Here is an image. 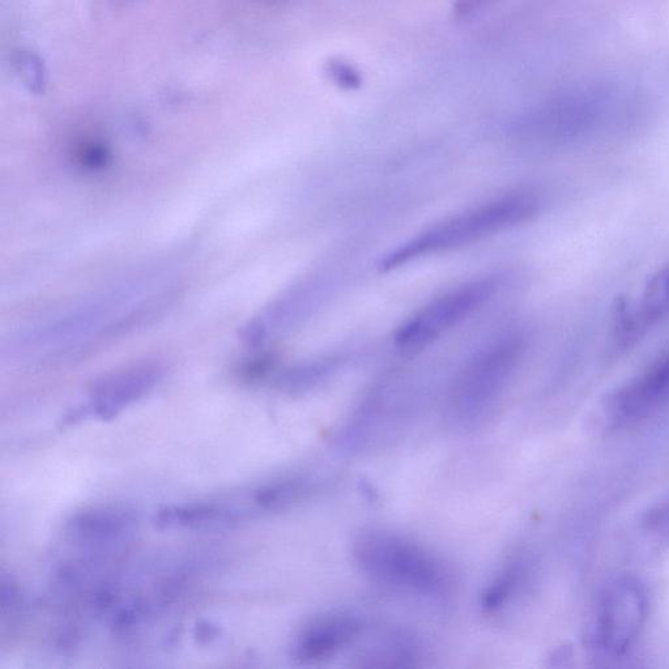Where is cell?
<instances>
[{
	"label": "cell",
	"instance_id": "cell-12",
	"mask_svg": "<svg viewBox=\"0 0 669 669\" xmlns=\"http://www.w3.org/2000/svg\"><path fill=\"white\" fill-rule=\"evenodd\" d=\"M136 515L119 507H101L76 514L68 523V534L80 543L112 544L131 535Z\"/></svg>",
	"mask_w": 669,
	"mask_h": 669
},
{
	"label": "cell",
	"instance_id": "cell-15",
	"mask_svg": "<svg viewBox=\"0 0 669 669\" xmlns=\"http://www.w3.org/2000/svg\"><path fill=\"white\" fill-rule=\"evenodd\" d=\"M14 65L21 82L29 91L41 95L48 87V70H46L44 59L40 55L29 50L17 51L14 57Z\"/></svg>",
	"mask_w": 669,
	"mask_h": 669
},
{
	"label": "cell",
	"instance_id": "cell-3",
	"mask_svg": "<svg viewBox=\"0 0 669 669\" xmlns=\"http://www.w3.org/2000/svg\"><path fill=\"white\" fill-rule=\"evenodd\" d=\"M524 348L526 339L521 332H511L493 340L467 361L447 400V413L455 425H475L487 416L504 394Z\"/></svg>",
	"mask_w": 669,
	"mask_h": 669
},
{
	"label": "cell",
	"instance_id": "cell-19",
	"mask_svg": "<svg viewBox=\"0 0 669 669\" xmlns=\"http://www.w3.org/2000/svg\"><path fill=\"white\" fill-rule=\"evenodd\" d=\"M327 66L328 74H330L332 80H334L336 84H339L340 87L348 89L360 87L361 78L359 72L352 66H349L348 63L331 61L328 62Z\"/></svg>",
	"mask_w": 669,
	"mask_h": 669
},
{
	"label": "cell",
	"instance_id": "cell-2",
	"mask_svg": "<svg viewBox=\"0 0 669 669\" xmlns=\"http://www.w3.org/2000/svg\"><path fill=\"white\" fill-rule=\"evenodd\" d=\"M543 204L541 196L532 191H518L489 200L416 234L386 254L379 262V270L394 271L417 259L475 244L534 219L543 210Z\"/></svg>",
	"mask_w": 669,
	"mask_h": 669
},
{
	"label": "cell",
	"instance_id": "cell-18",
	"mask_svg": "<svg viewBox=\"0 0 669 669\" xmlns=\"http://www.w3.org/2000/svg\"><path fill=\"white\" fill-rule=\"evenodd\" d=\"M522 574L521 564L510 565L484 592L483 608L485 611H497L504 607L510 596L517 592Z\"/></svg>",
	"mask_w": 669,
	"mask_h": 669
},
{
	"label": "cell",
	"instance_id": "cell-9",
	"mask_svg": "<svg viewBox=\"0 0 669 669\" xmlns=\"http://www.w3.org/2000/svg\"><path fill=\"white\" fill-rule=\"evenodd\" d=\"M603 106V98L598 95L581 93L565 98L532 117L526 131L540 143H574L598 129Z\"/></svg>",
	"mask_w": 669,
	"mask_h": 669
},
{
	"label": "cell",
	"instance_id": "cell-5",
	"mask_svg": "<svg viewBox=\"0 0 669 669\" xmlns=\"http://www.w3.org/2000/svg\"><path fill=\"white\" fill-rule=\"evenodd\" d=\"M497 288V279L484 278L434 298L398 328L394 336L395 347L406 355L424 351L483 308Z\"/></svg>",
	"mask_w": 669,
	"mask_h": 669
},
{
	"label": "cell",
	"instance_id": "cell-10",
	"mask_svg": "<svg viewBox=\"0 0 669 669\" xmlns=\"http://www.w3.org/2000/svg\"><path fill=\"white\" fill-rule=\"evenodd\" d=\"M669 319V266L660 268L647 281L632 304L622 301L616 311L613 343L625 351Z\"/></svg>",
	"mask_w": 669,
	"mask_h": 669
},
{
	"label": "cell",
	"instance_id": "cell-17",
	"mask_svg": "<svg viewBox=\"0 0 669 669\" xmlns=\"http://www.w3.org/2000/svg\"><path fill=\"white\" fill-rule=\"evenodd\" d=\"M639 531L646 544L653 545L655 549L667 547L669 544V497L651 507L643 515Z\"/></svg>",
	"mask_w": 669,
	"mask_h": 669
},
{
	"label": "cell",
	"instance_id": "cell-13",
	"mask_svg": "<svg viewBox=\"0 0 669 669\" xmlns=\"http://www.w3.org/2000/svg\"><path fill=\"white\" fill-rule=\"evenodd\" d=\"M236 511L215 504L170 506L155 515V524L161 530L173 528H203L213 524H228L236 521Z\"/></svg>",
	"mask_w": 669,
	"mask_h": 669
},
{
	"label": "cell",
	"instance_id": "cell-16",
	"mask_svg": "<svg viewBox=\"0 0 669 669\" xmlns=\"http://www.w3.org/2000/svg\"><path fill=\"white\" fill-rule=\"evenodd\" d=\"M306 487L302 481H280V483L266 485L254 494L255 504L266 510H279L300 500Z\"/></svg>",
	"mask_w": 669,
	"mask_h": 669
},
{
	"label": "cell",
	"instance_id": "cell-7",
	"mask_svg": "<svg viewBox=\"0 0 669 669\" xmlns=\"http://www.w3.org/2000/svg\"><path fill=\"white\" fill-rule=\"evenodd\" d=\"M161 378L163 369L155 364L132 366L101 378L91 387L88 403L74 409L62 424L75 425L87 417L112 420L155 389Z\"/></svg>",
	"mask_w": 669,
	"mask_h": 669
},
{
	"label": "cell",
	"instance_id": "cell-8",
	"mask_svg": "<svg viewBox=\"0 0 669 669\" xmlns=\"http://www.w3.org/2000/svg\"><path fill=\"white\" fill-rule=\"evenodd\" d=\"M669 406V351L617 389L605 404L609 426L630 425Z\"/></svg>",
	"mask_w": 669,
	"mask_h": 669
},
{
	"label": "cell",
	"instance_id": "cell-20",
	"mask_svg": "<svg viewBox=\"0 0 669 669\" xmlns=\"http://www.w3.org/2000/svg\"><path fill=\"white\" fill-rule=\"evenodd\" d=\"M219 636V629L217 626L211 624V622L202 621L196 625L195 628V638L198 639L200 643H208L213 641Z\"/></svg>",
	"mask_w": 669,
	"mask_h": 669
},
{
	"label": "cell",
	"instance_id": "cell-11",
	"mask_svg": "<svg viewBox=\"0 0 669 669\" xmlns=\"http://www.w3.org/2000/svg\"><path fill=\"white\" fill-rule=\"evenodd\" d=\"M361 632L360 621L349 615H330L311 622L294 642L293 658L301 663L321 662L338 654Z\"/></svg>",
	"mask_w": 669,
	"mask_h": 669
},
{
	"label": "cell",
	"instance_id": "cell-1",
	"mask_svg": "<svg viewBox=\"0 0 669 669\" xmlns=\"http://www.w3.org/2000/svg\"><path fill=\"white\" fill-rule=\"evenodd\" d=\"M156 276H140L89 298L57 317L23 332L12 342V356L53 364L74 359L146 321L163 300Z\"/></svg>",
	"mask_w": 669,
	"mask_h": 669
},
{
	"label": "cell",
	"instance_id": "cell-14",
	"mask_svg": "<svg viewBox=\"0 0 669 669\" xmlns=\"http://www.w3.org/2000/svg\"><path fill=\"white\" fill-rule=\"evenodd\" d=\"M336 369L335 360H319L285 370L278 379L281 390L301 392L317 386Z\"/></svg>",
	"mask_w": 669,
	"mask_h": 669
},
{
	"label": "cell",
	"instance_id": "cell-6",
	"mask_svg": "<svg viewBox=\"0 0 669 669\" xmlns=\"http://www.w3.org/2000/svg\"><path fill=\"white\" fill-rule=\"evenodd\" d=\"M647 616L645 587L632 577L609 583L600 596L595 641L605 655L620 658L637 642Z\"/></svg>",
	"mask_w": 669,
	"mask_h": 669
},
{
	"label": "cell",
	"instance_id": "cell-4",
	"mask_svg": "<svg viewBox=\"0 0 669 669\" xmlns=\"http://www.w3.org/2000/svg\"><path fill=\"white\" fill-rule=\"evenodd\" d=\"M353 556L370 577L417 594L440 595L449 582L436 558L419 545L385 532L361 535L353 547Z\"/></svg>",
	"mask_w": 669,
	"mask_h": 669
}]
</instances>
